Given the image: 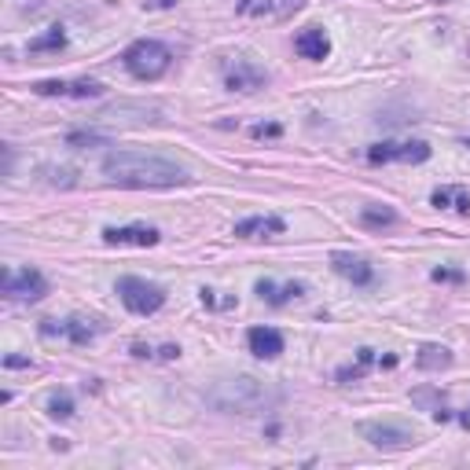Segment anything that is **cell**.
<instances>
[{"instance_id": "cell-1", "label": "cell", "mask_w": 470, "mask_h": 470, "mask_svg": "<svg viewBox=\"0 0 470 470\" xmlns=\"http://www.w3.org/2000/svg\"><path fill=\"white\" fill-rule=\"evenodd\" d=\"M103 177L114 187H133V191H162V187L191 184V173L180 162L147 151H110L103 159Z\"/></svg>"}, {"instance_id": "cell-2", "label": "cell", "mask_w": 470, "mask_h": 470, "mask_svg": "<svg viewBox=\"0 0 470 470\" xmlns=\"http://www.w3.org/2000/svg\"><path fill=\"white\" fill-rule=\"evenodd\" d=\"M272 401H280V394H272V389L254 375L221 379V382L210 386V394H206V405L213 412H224V415H257Z\"/></svg>"}, {"instance_id": "cell-3", "label": "cell", "mask_w": 470, "mask_h": 470, "mask_svg": "<svg viewBox=\"0 0 470 470\" xmlns=\"http://www.w3.org/2000/svg\"><path fill=\"white\" fill-rule=\"evenodd\" d=\"M122 66L136 77V82H159V77H166L170 66H173V52H170V45L154 41V37H144V41H133L122 52Z\"/></svg>"}, {"instance_id": "cell-4", "label": "cell", "mask_w": 470, "mask_h": 470, "mask_svg": "<svg viewBox=\"0 0 470 470\" xmlns=\"http://www.w3.org/2000/svg\"><path fill=\"white\" fill-rule=\"evenodd\" d=\"M357 434L371 445V448H382V452H405V448H415L419 445V434L405 422H394V419H368L357 426Z\"/></svg>"}, {"instance_id": "cell-5", "label": "cell", "mask_w": 470, "mask_h": 470, "mask_svg": "<svg viewBox=\"0 0 470 470\" xmlns=\"http://www.w3.org/2000/svg\"><path fill=\"white\" fill-rule=\"evenodd\" d=\"M114 291L133 317H151V312H159L166 305V291L151 280H140V276H122L114 283Z\"/></svg>"}, {"instance_id": "cell-6", "label": "cell", "mask_w": 470, "mask_h": 470, "mask_svg": "<svg viewBox=\"0 0 470 470\" xmlns=\"http://www.w3.org/2000/svg\"><path fill=\"white\" fill-rule=\"evenodd\" d=\"M430 159V144H422V140H386V144H375V147H368V162H426Z\"/></svg>"}, {"instance_id": "cell-7", "label": "cell", "mask_w": 470, "mask_h": 470, "mask_svg": "<svg viewBox=\"0 0 470 470\" xmlns=\"http://www.w3.org/2000/svg\"><path fill=\"white\" fill-rule=\"evenodd\" d=\"M224 85L228 92H257L268 85V74L250 59H224Z\"/></svg>"}, {"instance_id": "cell-8", "label": "cell", "mask_w": 470, "mask_h": 470, "mask_svg": "<svg viewBox=\"0 0 470 470\" xmlns=\"http://www.w3.org/2000/svg\"><path fill=\"white\" fill-rule=\"evenodd\" d=\"M4 294L12 301H41L48 294V280L37 268H15L4 276Z\"/></svg>"}, {"instance_id": "cell-9", "label": "cell", "mask_w": 470, "mask_h": 470, "mask_svg": "<svg viewBox=\"0 0 470 470\" xmlns=\"http://www.w3.org/2000/svg\"><path fill=\"white\" fill-rule=\"evenodd\" d=\"M41 335L45 338H66V342H74V345H89V342H96V335H100V324L96 320H85V317H66V320H45L41 324Z\"/></svg>"}, {"instance_id": "cell-10", "label": "cell", "mask_w": 470, "mask_h": 470, "mask_svg": "<svg viewBox=\"0 0 470 470\" xmlns=\"http://www.w3.org/2000/svg\"><path fill=\"white\" fill-rule=\"evenodd\" d=\"M107 247H159L162 231L151 224H126V228H103Z\"/></svg>"}, {"instance_id": "cell-11", "label": "cell", "mask_w": 470, "mask_h": 470, "mask_svg": "<svg viewBox=\"0 0 470 470\" xmlns=\"http://www.w3.org/2000/svg\"><path fill=\"white\" fill-rule=\"evenodd\" d=\"M30 89L37 96H63V100H96V96H103V85L92 82V77H82V82H37Z\"/></svg>"}, {"instance_id": "cell-12", "label": "cell", "mask_w": 470, "mask_h": 470, "mask_svg": "<svg viewBox=\"0 0 470 470\" xmlns=\"http://www.w3.org/2000/svg\"><path fill=\"white\" fill-rule=\"evenodd\" d=\"M100 122H118V126H147V122H159V107H147V103H114L107 110L96 114Z\"/></svg>"}, {"instance_id": "cell-13", "label": "cell", "mask_w": 470, "mask_h": 470, "mask_svg": "<svg viewBox=\"0 0 470 470\" xmlns=\"http://www.w3.org/2000/svg\"><path fill=\"white\" fill-rule=\"evenodd\" d=\"M331 268L338 272L342 280H349L352 287H371V283H375V268H371L364 257H357V254L335 250V254H331Z\"/></svg>"}, {"instance_id": "cell-14", "label": "cell", "mask_w": 470, "mask_h": 470, "mask_svg": "<svg viewBox=\"0 0 470 470\" xmlns=\"http://www.w3.org/2000/svg\"><path fill=\"white\" fill-rule=\"evenodd\" d=\"M294 52H298L301 59L320 63V59L331 56V37H327L320 26H309V30H301V33L294 37Z\"/></svg>"}, {"instance_id": "cell-15", "label": "cell", "mask_w": 470, "mask_h": 470, "mask_svg": "<svg viewBox=\"0 0 470 470\" xmlns=\"http://www.w3.org/2000/svg\"><path fill=\"white\" fill-rule=\"evenodd\" d=\"M283 217H276V213H257V217H247V221H239L235 224V235L239 239H272V235H283Z\"/></svg>"}, {"instance_id": "cell-16", "label": "cell", "mask_w": 470, "mask_h": 470, "mask_svg": "<svg viewBox=\"0 0 470 470\" xmlns=\"http://www.w3.org/2000/svg\"><path fill=\"white\" fill-rule=\"evenodd\" d=\"M247 345H250V352L257 361H276L283 352V335L276 327H250Z\"/></svg>"}, {"instance_id": "cell-17", "label": "cell", "mask_w": 470, "mask_h": 470, "mask_svg": "<svg viewBox=\"0 0 470 470\" xmlns=\"http://www.w3.org/2000/svg\"><path fill=\"white\" fill-rule=\"evenodd\" d=\"M430 203H434L438 210H456V213H470V191L466 187H438L434 195H430Z\"/></svg>"}, {"instance_id": "cell-18", "label": "cell", "mask_w": 470, "mask_h": 470, "mask_svg": "<svg viewBox=\"0 0 470 470\" xmlns=\"http://www.w3.org/2000/svg\"><path fill=\"white\" fill-rule=\"evenodd\" d=\"M268 305H287L291 298H301L305 294V283H287V287H276L272 280H257V287H254Z\"/></svg>"}, {"instance_id": "cell-19", "label": "cell", "mask_w": 470, "mask_h": 470, "mask_svg": "<svg viewBox=\"0 0 470 470\" xmlns=\"http://www.w3.org/2000/svg\"><path fill=\"white\" fill-rule=\"evenodd\" d=\"M415 364H419L422 371H441V368L452 364V349H445V345H422L419 357H415Z\"/></svg>"}, {"instance_id": "cell-20", "label": "cell", "mask_w": 470, "mask_h": 470, "mask_svg": "<svg viewBox=\"0 0 470 470\" xmlns=\"http://www.w3.org/2000/svg\"><path fill=\"white\" fill-rule=\"evenodd\" d=\"M59 48H66V30L63 26H52L48 33H41V37H33V41H30V56L59 52Z\"/></svg>"}, {"instance_id": "cell-21", "label": "cell", "mask_w": 470, "mask_h": 470, "mask_svg": "<svg viewBox=\"0 0 470 470\" xmlns=\"http://www.w3.org/2000/svg\"><path fill=\"white\" fill-rule=\"evenodd\" d=\"M371 361H375V349H361V352H357V364H345V368L338 371V382H357V379H364L368 368H371Z\"/></svg>"}, {"instance_id": "cell-22", "label": "cell", "mask_w": 470, "mask_h": 470, "mask_svg": "<svg viewBox=\"0 0 470 470\" xmlns=\"http://www.w3.org/2000/svg\"><path fill=\"white\" fill-rule=\"evenodd\" d=\"M361 224L364 228H389V224H397V210H389V206H364Z\"/></svg>"}, {"instance_id": "cell-23", "label": "cell", "mask_w": 470, "mask_h": 470, "mask_svg": "<svg viewBox=\"0 0 470 470\" xmlns=\"http://www.w3.org/2000/svg\"><path fill=\"white\" fill-rule=\"evenodd\" d=\"M107 140L100 136V133H89V129H74V133H66V147H74V151H85V147H103Z\"/></svg>"}, {"instance_id": "cell-24", "label": "cell", "mask_w": 470, "mask_h": 470, "mask_svg": "<svg viewBox=\"0 0 470 470\" xmlns=\"http://www.w3.org/2000/svg\"><path fill=\"white\" fill-rule=\"evenodd\" d=\"M48 415H52V419H74V401H70V394H52V397H48Z\"/></svg>"}, {"instance_id": "cell-25", "label": "cell", "mask_w": 470, "mask_h": 470, "mask_svg": "<svg viewBox=\"0 0 470 470\" xmlns=\"http://www.w3.org/2000/svg\"><path fill=\"white\" fill-rule=\"evenodd\" d=\"M45 173L52 177V184H63V187H74V184H77V180H74V177H77L74 170H45Z\"/></svg>"}, {"instance_id": "cell-26", "label": "cell", "mask_w": 470, "mask_h": 470, "mask_svg": "<svg viewBox=\"0 0 470 470\" xmlns=\"http://www.w3.org/2000/svg\"><path fill=\"white\" fill-rule=\"evenodd\" d=\"M250 133H254V136H257V140H265V136H280V133H283V129H280V126H254V129H250Z\"/></svg>"}, {"instance_id": "cell-27", "label": "cell", "mask_w": 470, "mask_h": 470, "mask_svg": "<svg viewBox=\"0 0 470 470\" xmlns=\"http://www.w3.org/2000/svg\"><path fill=\"white\" fill-rule=\"evenodd\" d=\"M434 280H438V283H441V280H445V283H459L463 276H459V272H448V268H438V272H434Z\"/></svg>"}, {"instance_id": "cell-28", "label": "cell", "mask_w": 470, "mask_h": 470, "mask_svg": "<svg viewBox=\"0 0 470 470\" xmlns=\"http://www.w3.org/2000/svg\"><path fill=\"white\" fill-rule=\"evenodd\" d=\"M243 12H268V0H243Z\"/></svg>"}, {"instance_id": "cell-29", "label": "cell", "mask_w": 470, "mask_h": 470, "mask_svg": "<svg viewBox=\"0 0 470 470\" xmlns=\"http://www.w3.org/2000/svg\"><path fill=\"white\" fill-rule=\"evenodd\" d=\"M8 368H30V357H4Z\"/></svg>"}, {"instance_id": "cell-30", "label": "cell", "mask_w": 470, "mask_h": 470, "mask_svg": "<svg viewBox=\"0 0 470 470\" xmlns=\"http://www.w3.org/2000/svg\"><path fill=\"white\" fill-rule=\"evenodd\" d=\"M463 144H466V147H470V136H466V140H463Z\"/></svg>"}]
</instances>
